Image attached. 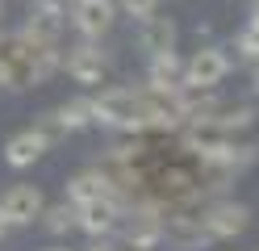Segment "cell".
<instances>
[{
    "label": "cell",
    "mask_w": 259,
    "mask_h": 251,
    "mask_svg": "<svg viewBox=\"0 0 259 251\" xmlns=\"http://www.w3.org/2000/svg\"><path fill=\"white\" fill-rule=\"evenodd\" d=\"M55 67H59L55 42L29 38V33L21 29L17 38H9L5 46H0V88H9V92L38 88V84L51 80Z\"/></svg>",
    "instance_id": "6da1fadb"
},
{
    "label": "cell",
    "mask_w": 259,
    "mask_h": 251,
    "mask_svg": "<svg viewBox=\"0 0 259 251\" xmlns=\"http://www.w3.org/2000/svg\"><path fill=\"white\" fill-rule=\"evenodd\" d=\"M92 100V126L117 134H147V92L134 88H105Z\"/></svg>",
    "instance_id": "7a4b0ae2"
},
{
    "label": "cell",
    "mask_w": 259,
    "mask_h": 251,
    "mask_svg": "<svg viewBox=\"0 0 259 251\" xmlns=\"http://www.w3.org/2000/svg\"><path fill=\"white\" fill-rule=\"evenodd\" d=\"M230 76V55L222 46H201L184 59V71H180V84L192 92H213L218 84Z\"/></svg>",
    "instance_id": "3957f363"
},
{
    "label": "cell",
    "mask_w": 259,
    "mask_h": 251,
    "mask_svg": "<svg viewBox=\"0 0 259 251\" xmlns=\"http://www.w3.org/2000/svg\"><path fill=\"white\" fill-rule=\"evenodd\" d=\"M117 230H121V239L134 251H151L155 243H163V209H159L155 201H142V205H134V209L121 205Z\"/></svg>",
    "instance_id": "277c9868"
},
{
    "label": "cell",
    "mask_w": 259,
    "mask_h": 251,
    "mask_svg": "<svg viewBox=\"0 0 259 251\" xmlns=\"http://www.w3.org/2000/svg\"><path fill=\"white\" fill-rule=\"evenodd\" d=\"M201 226L209 230V239H234L251 226V209L242 205V201H213V205H205L201 213Z\"/></svg>",
    "instance_id": "5b68a950"
},
{
    "label": "cell",
    "mask_w": 259,
    "mask_h": 251,
    "mask_svg": "<svg viewBox=\"0 0 259 251\" xmlns=\"http://www.w3.org/2000/svg\"><path fill=\"white\" fill-rule=\"evenodd\" d=\"M42 209H46V197L38 184H13L0 197V213H5L9 226H29L34 218H42Z\"/></svg>",
    "instance_id": "8992f818"
},
{
    "label": "cell",
    "mask_w": 259,
    "mask_h": 251,
    "mask_svg": "<svg viewBox=\"0 0 259 251\" xmlns=\"http://www.w3.org/2000/svg\"><path fill=\"white\" fill-rule=\"evenodd\" d=\"M117 222H121V201H113V197L75 205V230L92 234V239H109V234L117 230Z\"/></svg>",
    "instance_id": "52a82bcc"
},
{
    "label": "cell",
    "mask_w": 259,
    "mask_h": 251,
    "mask_svg": "<svg viewBox=\"0 0 259 251\" xmlns=\"http://www.w3.org/2000/svg\"><path fill=\"white\" fill-rule=\"evenodd\" d=\"M67 17H71L75 33H84V38H101V33H109L113 21H117V0H75Z\"/></svg>",
    "instance_id": "ba28073f"
},
{
    "label": "cell",
    "mask_w": 259,
    "mask_h": 251,
    "mask_svg": "<svg viewBox=\"0 0 259 251\" xmlns=\"http://www.w3.org/2000/svg\"><path fill=\"white\" fill-rule=\"evenodd\" d=\"M101 197L121 201L117 180H113V172H105V167H88V172H79V176H71V180H67V201H71V205H84V201H101Z\"/></svg>",
    "instance_id": "9c48e42d"
},
{
    "label": "cell",
    "mask_w": 259,
    "mask_h": 251,
    "mask_svg": "<svg viewBox=\"0 0 259 251\" xmlns=\"http://www.w3.org/2000/svg\"><path fill=\"white\" fill-rule=\"evenodd\" d=\"M63 67H67V76L75 84H105V76H109V59L101 55V46H92V42L71 46L67 55H63Z\"/></svg>",
    "instance_id": "30bf717a"
},
{
    "label": "cell",
    "mask_w": 259,
    "mask_h": 251,
    "mask_svg": "<svg viewBox=\"0 0 259 251\" xmlns=\"http://www.w3.org/2000/svg\"><path fill=\"white\" fill-rule=\"evenodd\" d=\"M46 151H51V138H46L42 126H29L21 134H13V138L5 142V163L17 167V172H25V167H34Z\"/></svg>",
    "instance_id": "8fae6325"
},
{
    "label": "cell",
    "mask_w": 259,
    "mask_h": 251,
    "mask_svg": "<svg viewBox=\"0 0 259 251\" xmlns=\"http://www.w3.org/2000/svg\"><path fill=\"white\" fill-rule=\"evenodd\" d=\"M163 239L171 247H180V251H201L209 247L213 239H209V230L201 226V218H192V213H171L163 218Z\"/></svg>",
    "instance_id": "7c38bea8"
},
{
    "label": "cell",
    "mask_w": 259,
    "mask_h": 251,
    "mask_svg": "<svg viewBox=\"0 0 259 251\" xmlns=\"http://www.w3.org/2000/svg\"><path fill=\"white\" fill-rule=\"evenodd\" d=\"M63 21H67V9H63L59 0H34L29 21H25V33H29V38H42V42H55Z\"/></svg>",
    "instance_id": "4fadbf2b"
},
{
    "label": "cell",
    "mask_w": 259,
    "mask_h": 251,
    "mask_svg": "<svg viewBox=\"0 0 259 251\" xmlns=\"http://www.w3.org/2000/svg\"><path fill=\"white\" fill-rule=\"evenodd\" d=\"M151 67H147V88L155 92H171L180 88V71H184V59L176 50H159V55H147Z\"/></svg>",
    "instance_id": "5bb4252c"
},
{
    "label": "cell",
    "mask_w": 259,
    "mask_h": 251,
    "mask_svg": "<svg viewBox=\"0 0 259 251\" xmlns=\"http://www.w3.org/2000/svg\"><path fill=\"white\" fill-rule=\"evenodd\" d=\"M138 46L147 55H159V50H176V21L171 17H142V29H138Z\"/></svg>",
    "instance_id": "9a60e30c"
},
{
    "label": "cell",
    "mask_w": 259,
    "mask_h": 251,
    "mask_svg": "<svg viewBox=\"0 0 259 251\" xmlns=\"http://www.w3.org/2000/svg\"><path fill=\"white\" fill-rule=\"evenodd\" d=\"M51 117H55L59 134H79V130H88V126H92V100H88V96L63 100V105H59Z\"/></svg>",
    "instance_id": "2e32d148"
},
{
    "label": "cell",
    "mask_w": 259,
    "mask_h": 251,
    "mask_svg": "<svg viewBox=\"0 0 259 251\" xmlns=\"http://www.w3.org/2000/svg\"><path fill=\"white\" fill-rule=\"evenodd\" d=\"M42 226L51 234H71L75 230V205L71 201H63V205H46L42 209Z\"/></svg>",
    "instance_id": "e0dca14e"
},
{
    "label": "cell",
    "mask_w": 259,
    "mask_h": 251,
    "mask_svg": "<svg viewBox=\"0 0 259 251\" xmlns=\"http://www.w3.org/2000/svg\"><path fill=\"white\" fill-rule=\"evenodd\" d=\"M234 50H238V59H247V63L259 59V21H247L234 33Z\"/></svg>",
    "instance_id": "ac0fdd59"
},
{
    "label": "cell",
    "mask_w": 259,
    "mask_h": 251,
    "mask_svg": "<svg viewBox=\"0 0 259 251\" xmlns=\"http://www.w3.org/2000/svg\"><path fill=\"white\" fill-rule=\"evenodd\" d=\"M117 9H121L125 17H138V21H142V17H151V13L159 9V0H117Z\"/></svg>",
    "instance_id": "d6986e66"
},
{
    "label": "cell",
    "mask_w": 259,
    "mask_h": 251,
    "mask_svg": "<svg viewBox=\"0 0 259 251\" xmlns=\"http://www.w3.org/2000/svg\"><path fill=\"white\" fill-rule=\"evenodd\" d=\"M251 92H255V96H259V59H255V63H251Z\"/></svg>",
    "instance_id": "ffe728a7"
},
{
    "label": "cell",
    "mask_w": 259,
    "mask_h": 251,
    "mask_svg": "<svg viewBox=\"0 0 259 251\" xmlns=\"http://www.w3.org/2000/svg\"><path fill=\"white\" fill-rule=\"evenodd\" d=\"M88 251H113V243H92Z\"/></svg>",
    "instance_id": "44dd1931"
},
{
    "label": "cell",
    "mask_w": 259,
    "mask_h": 251,
    "mask_svg": "<svg viewBox=\"0 0 259 251\" xmlns=\"http://www.w3.org/2000/svg\"><path fill=\"white\" fill-rule=\"evenodd\" d=\"M5 234H9V222H5V213H0V239H5Z\"/></svg>",
    "instance_id": "7402d4cb"
},
{
    "label": "cell",
    "mask_w": 259,
    "mask_h": 251,
    "mask_svg": "<svg viewBox=\"0 0 259 251\" xmlns=\"http://www.w3.org/2000/svg\"><path fill=\"white\" fill-rule=\"evenodd\" d=\"M251 21H259V0H255V5H251Z\"/></svg>",
    "instance_id": "603a6c76"
},
{
    "label": "cell",
    "mask_w": 259,
    "mask_h": 251,
    "mask_svg": "<svg viewBox=\"0 0 259 251\" xmlns=\"http://www.w3.org/2000/svg\"><path fill=\"white\" fill-rule=\"evenodd\" d=\"M46 251H67V247H46Z\"/></svg>",
    "instance_id": "cb8c5ba5"
},
{
    "label": "cell",
    "mask_w": 259,
    "mask_h": 251,
    "mask_svg": "<svg viewBox=\"0 0 259 251\" xmlns=\"http://www.w3.org/2000/svg\"><path fill=\"white\" fill-rule=\"evenodd\" d=\"M0 17H5V0H0Z\"/></svg>",
    "instance_id": "d4e9b609"
}]
</instances>
